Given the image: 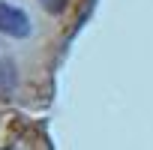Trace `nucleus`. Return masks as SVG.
<instances>
[{
	"mask_svg": "<svg viewBox=\"0 0 153 150\" xmlns=\"http://www.w3.org/2000/svg\"><path fill=\"white\" fill-rule=\"evenodd\" d=\"M0 33H6L12 39H24L30 36V18L24 9L12 6V3H0Z\"/></svg>",
	"mask_w": 153,
	"mask_h": 150,
	"instance_id": "f257e3e1",
	"label": "nucleus"
},
{
	"mask_svg": "<svg viewBox=\"0 0 153 150\" xmlns=\"http://www.w3.org/2000/svg\"><path fill=\"white\" fill-rule=\"evenodd\" d=\"M39 3H42V9H45V12H51V15H60V12L69 6V0H39Z\"/></svg>",
	"mask_w": 153,
	"mask_h": 150,
	"instance_id": "f03ea898",
	"label": "nucleus"
}]
</instances>
